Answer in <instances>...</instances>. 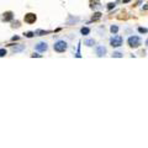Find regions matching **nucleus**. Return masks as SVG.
Returning <instances> with one entry per match:
<instances>
[{
	"label": "nucleus",
	"mask_w": 148,
	"mask_h": 148,
	"mask_svg": "<svg viewBox=\"0 0 148 148\" xmlns=\"http://www.w3.org/2000/svg\"><path fill=\"white\" fill-rule=\"evenodd\" d=\"M25 36L26 37H32V36H35V32H26L25 33Z\"/></svg>",
	"instance_id": "obj_17"
},
{
	"label": "nucleus",
	"mask_w": 148,
	"mask_h": 148,
	"mask_svg": "<svg viewBox=\"0 0 148 148\" xmlns=\"http://www.w3.org/2000/svg\"><path fill=\"white\" fill-rule=\"evenodd\" d=\"M100 17H101V14H100V13H96L95 16H92V21H96V20H99Z\"/></svg>",
	"instance_id": "obj_10"
},
{
	"label": "nucleus",
	"mask_w": 148,
	"mask_h": 148,
	"mask_svg": "<svg viewBox=\"0 0 148 148\" xmlns=\"http://www.w3.org/2000/svg\"><path fill=\"white\" fill-rule=\"evenodd\" d=\"M112 57H119V58H120V57H122V53H120V52H115V53L112 54Z\"/></svg>",
	"instance_id": "obj_16"
},
{
	"label": "nucleus",
	"mask_w": 148,
	"mask_h": 148,
	"mask_svg": "<svg viewBox=\"0 0 148 148\" xmlns=\"http://www.w3.org/2000/svg\"><path fill=\"white\" fill-rule=\"evenodd\" d=\"M114 6H115V4H112V3H110V4H109V9H112Z\"/></svg>",
	"instance_id": "obj_19"
},
{
	"label": "nucleus",
	"mask_w": 148,
	"mask_h": 148,
	"mask_svg": "<svg viewBox=\"0 0 148 148\" xmlns=\"http://www.w3.org/2000/svg\"><path fill=\"white\" fill-rule=\"evenodd\" d=\"M13 27H20V22H18V21H16V22L13 25Z\"/></svg>",
	"instance_id": "obj_18"
},
{
	"label": "nucleus",
	"mask_w": 148,
	"mask_h": 148,
	"mask_svg": "<svg viewBox=\"0 0 148 148\" xmlns=\"http://www.w3.org/2000/svg\"><path fill=\"white\" fill-rule=\"evenodd\" d=\"M47 43H45V42H40L38 45H36V50L38 52H45V51H47Z\"/></svg>",
	"instance_id": "obj_5"
},
{
	"label": "nucleus",
	"mask_w": 148,
	"mask_h": 148,
	"mask_svg": "<svg viewBox=\"0 0 148 148\" xmlns=\"http://www.w3.org/2000/svg\"><path fill=\"white\" fill-rule=\"evenodd\" d=\"M46 33V31H42V30H37L36 32H35V35L36 36H42V35H45Z\"/></svg>",
	"instance_id": "obj_11"
},
{
	"label": "nucleus",
	"mask_w": 148,
	"mask_h": 148,
	"mask_svg": "<svg viewBox=\"0 0 148 148\" xmlns=\"http://www.w3.org/2000/svg\"><path fill=\"white\" fill-rule=\"evenodd\" d=\"M130 0H124V3H128Z\"/></svg>",
	"instance_id": "obj_20"
},
{
	"label": "nucleus",
	"mask_w": 148,
	"mask_h": 148,
	"mask_svg": "<svg viewBox=\"0 0 148 148\" xmlns=\"http://www.w3.org/2000/svg\"><path fill=\"white\" fill-rule=\"evenodd\" d=\"M5 54H6V51H5L4 48H1V50H0V57H4Z\"/></svg>",
	"instance_id": "obj_15"
},
{
	"label": "nucleus",
	"mask_w": 148,
	"mask_h": 148,
	"mask_svg": "<svg viewBox=\"0 0 148 148\" xmlns=\"http://www.w3.org/2000/svg\"><path fill=\"white\" fill-rule=\"evenodd\" d=\"M89 32H90V30H89L88 27H83V28H82V33H83V35H88Z\"/></svg>",
	"instance_id": "obj_12"
},
{
	"label": "nucleus",
	"mask_w": 148,
	"mask_h": 148,
	"mask_svg": "<svg viewBox=\"0 0 148 148\" xmlns=\"http://www.w3.org/2000/svg\"><path fill=\"white\" fill-rule=\"evenodd\" d=\"M67 42L64 41H58L57 43H54V51L57 52H64L67 50Z\"/></svg>",
	"instance_id": "obj_2"
},
{
	"label": "nucleus",
	"mask_w": 148,
	"mask_h": 148,
	"mask_svg": "<svg viewBox=\"0 0 148 148\" xmlns=\"http://www.w3.org/2000/svg\"><path fill=\"white\" fill-rule=\"evenodd\" d=\"M110 30H111V32L112 33H116L117 31H119V27H117V26H111Z\"/></svg>",
	"instance_id": "obj_13"
},
{
	"label": "nucleus",
	"mask_w": 148,
	"mask_h": 148,
	"mask_svg": "<svg viewBox=\"0 0 148 148\" xmlns=\"http://www.w3.org/2000/svg\"><path fill=\"white\" fill-rule=\"evenodd\" d=\"M138 31H139L141 33H147L148 30H147V28H143V27H139V28H138Z\"/></svg>",
	"instance_id": "obj_14"
},
{
	"label": "nucleus",
	"mask_w": 148,
	"mask_h": 148,
	"mask_svg": "<svg viewBox=\"0 0 148 148\" xmlns=\"http://www.w3.org/2000/svg\"><path fill=\"white\" fill-rule=\"evenodd\" d=\"M146 45H147V47H148V40H147V41H146Z\"/></svg>",
	"instance_id": "obj_21"
},
{
	"label": "nucleus",
	"mask_w": 148,
	"mask_h": 148,
	"mask_svg": "<svg viewBox=\"0 0 148 148\" xmlns=\"http://www.w3.org/2000/svg\"><path fill=\"white\" fill-rule=\"evenodd\" d=\"M36 21V15L32 14V13H30V14L25 15V22L27 23H33Z\"/></svg>",
	"instance_id": "obj_4"
},
{
	"label": "nucleus",
	"mask_w": 148,
	"mask_h": 148,
	"mask_svg": "<svg viewBox=\"0 0 148 148\" xmlns=\"http://www.w3.org/2000/svg\"><path fill=\"white\" fill-rule=\"evenodd\" d=\"M122 37L121 36H114L112 38H111V41H110V43H111V46L112 47H120L121 45H122Z\"/></svg>",
	"instance_id": "obj_3"
},
{
	"label": "nucleus",
	"mask_w": 148,
	"mask_h": 148,
	"mask_svg": "<svg viewBox=\"0 0 148 148\" xmlns=\"http://www.w3.org/2000/svg\"><path fill=\"white\" fill-rule=\"evenodd\" d=\"M127 42H128L130 47H132V48H137V47H139V45H141V38H139L138 36H131Z\"/></svg>",
	"instance_id": "obj_1"
},
{
	"label": "nucleus",
	"mask_w": 148,
	"mask_h": 148,
	"mask_svg": "<svg viewBox=\"0 0 148 148\" xmlns=\"http://www.w3.org/2000/svg\"><path fill=\"white\" fill-rule=\"evenodd\" d=\"M23 48H25V46H23V45H20V46H15L14 48H13V51L14 52H20V51H22Z\"/></svg>",
	"instance_id": "obj_9"
},
{
	"label": "nucleus",
	"mask_w": 148,
	"mask_h": 148,
	"mask_svg": "<svg viewBox=\"0 0 148 148\" xmlns=\"http://www.w3.org/2000/svg\"><path fill=\"white\" fill-rule=\"evenodd\" d=\"M3 20H4V21H10V20H13V13H11V11L5 13L4 16H3Z\"/></svg>",
	"instance_id": "obj_7"
},
{
	"label": "nucleus",
	"mask_w": 148,
	"mask_h": 148,
	"mask_svg": "<svg viewBox=\"0 0 148 148\" xmlns=\"http://www.w3.org/2000/svg\"><path fill=\"white\" fill-rule=\"evenodd\" d=\"M106 53V48L104 46H97L96 47V54L97 57H102V56H105Z\"/></svg>",
	"instance_id": "obj_6"
},
{
	"label": "nucleus",
	"mask_w": 148,
	"mask_h": 148,
	"mask_svg": "<svg viewBox=\"0 0 148 148\" xmlns=\"http://www.w3.org/2000/svg\"><path fill=\"white\" fill-rule=\"evenodd\" d=\"M84 45L88 46V47H91V46L95 45V41H94L92 38H89V40H85V41H84Z\"/></svg>",
	"instance_id": "obj_8"
}]
</instances>
